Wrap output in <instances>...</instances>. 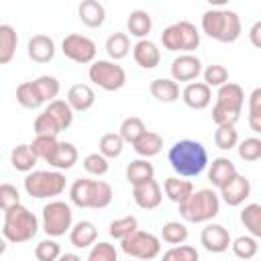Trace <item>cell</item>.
<instances>
[{
    "label": "cell",
    "instance_id": "obj_1",
    "mask_svg": "<svg viewBox=\"0 0 261 261\" xmlns=\"http://www.w3.org/2000/svg\"><path fill=\"white\" fill-rule=\"evenodd\" d=\"M171 169L181 177H198L208 167V151L200 141L181 139L175 141L167 153Z\"/></svg>",
    "mask_w": 261,
    "mask_h": 261
},
{
    "label": "cell",
    "instance_id": "obj_2",
    "mask_svg": "<svg viewBox=\"0 0 261 261\" xmlns=\"http://www.w3.org/2000/svg\"><path fill=\"white\" fill-rule=\"evenodd\" d=\"M200 27H202L204 35H208L210 39H214L218 43H234L243 31L241 16L234 10H226V8L206 10L202 14Z\"/></svg>",
    "mask_w": 261,
    "mask_h": 261
},
{
    "label": "cell",
    "instance_id": "obj_3",
    "mask_svg": "<svg viewBox=\"0 0 261 261\" xmlns=\"http://www.w3.org/2000/svg\"><path fill=\"white\" fill-rule=\"evenodd\" d=\"M37 232H39V220L27 206L14 204L12 208L4 210L2 234L8 243H14V245L29 243L37 237Z\"/></svg>",
    "mask_w": 261,
    "mask_h": 261
},
{
    "label": "cell",
    "instance_id": "obj_4",
    "mask_svg": "<svg viewBox=\"0 0 261 261\" xmlns=\"http://www.w3.org/2000/svg\"><path fill=\"white\" fill-rule=\"evenodd\" d=\"M112 186L102 179L80 177L69 186V202L77 208H106L112 202Z\"/></svg>",
    "mask_w": 261,
    "mask_h": 261
},
{
    "label": "cell",
    "instance_id": "obj_5",
    "mask_svg": "<svg viewBox=\"0 0 261 261\" xmlns=\"http://www.w3.org/2000/svg\"><path fill=\"white\" fill-rule=\"evenodd\" d=\"M177 206H179V216L186 222H194V224L208 222L220 212V196L210 188H202V190H194Z\"/></svg>",
    "mask_w": 261,
    "mask_h": 261
},
{
    "label": "cell",
    "instance_id": "obj_6",
    "mask_svg": "<svg viewBox=\"0 0 261 261\" xmlns=\"http://www.w3.org/2000/svg\"><path fill=\"white\" fill-rule=\"evenodd\" d=\"M24 192L37 200H51L65 192V175L59 169H31L24 175Z\"/></svg>",
    "mask_w": 261,
    "mask_h": 261
},
{
    "label": "cell",
    "instance_id": "obj_7",
    "mask_svg": "<svg viewBox=\"0 0 261 261\" xmlns=\"http://www.w3.org/2000/svg\"><path fill=\"white\" fill-rule=\"evenodd\" d=\"M161 45L167 51H179V53H192L200 47V31L190 20H179L163 29L161 33Z\"/></svg>",
    "mask_w": 261,
    "mask_h": 261
},
{
    "label": "cell",
    "instance_id": "obj_8",
    "mask_svg": "<svg viewBox=\"0 0 261 261\" xmlns=\"http://www.w3.org/2000/svg\"><path fill=\"white\" fill-rule=\"evenodd\" d=\"M73 224V212L71 206L63 200H51L41 210V228L47 232V237H63L69 232Z\"/></svg>",
    "mask_w": 261,
    "mask_h": 261
},
{
    "label": "cell",
    "instance_id": "obj_9",
    "mask_svg": "<svg viewBox=\"0 0 261 261\" xmlns=\"http://www.w3.org/2000/svg\"><path fill=\"white\" fill-rule=\"evenodd\" d=\"M88 77L94 86L106 90V92H116L126 84V71L122 65H118L112 59H94L88 69Z\"/></svg>",
    "mask_w": 261,
    "mask_h": 261
},
{
    "label": "cell",
    "instance_id": "obj_10",
    "mask_svg": "<svg viewBox=\"0 0 261 261\" xmlns=\"http://www.w3.org/2000/svg\"><path fill=\"white\" fill-rule=\"evenodd\" d=\"M120 249L128 257L151 261V259L159 257V253H161V241L153 232H147V230H139L137 228L128 237L120 239Z\"/></svg>",
    "mask_w": 261,
    "mask_h": 261
},
{
    "label": "cell",
    "instance_id": "obj_11",
    "mask_svg": "<svg viewBox=\"0 0 261 261\" xmlns=\"http://www.w3.org/2000/svg\"><path fill=\"white\" fill-rule=\"evenodd\" d=\"M61 51L69 61L80 63V65H88L96 59L98 49H96V43L90 37L80 35V33H69L61 41Z\"/></svg>",
    "mask_w": 261,
    "mask_h": 261
},
{
    "label": "cell",
    "instance_id": "obj_12",
    "mask_svg": "<svg viewBox=\"0 0 261 261\" xmlns=\"http://www.w3.org/2000/svg\"><path fill=\"white\" fill-rule=\"evenodd\" d=\"M133 200L143 210H155L163 200V190L155 177L133 186Z\"/></svg>",
    "mask_w": 261,
    "mask_h": 261
},
{
    "label": "cell",
    "instance_id": "obj_13",
    "mask_svg": "<svg viewBox=\"0 0 261 261\" xmlns=\"http://www.w3.org/2000/svg\"><path fill=\"white\" fill-rule=\"evenodd\" d=\"M230 232L228 228H224L222 224L210 222L202 228L200 232V245L208 251V253H224L230 247Z\"/></svg>",
    "mask_w": 261,
    "mask_h": 261
},
{
    "label": "cell",
    "instance_id": "obj_14",
    "mask_svg": "<svg viewBox=\"0 0 261 261\" xmlns=\"http://www.w3.org/2000/svg\"><path fill=\"white\" fill-rule=\"evenodd\" d=\"M220 190V198H222V202L224 204H228V206H241L249 196H251V181L245 177V175H241L239 171L222 186V188H218Z\"/></svg>",
    "mask_w": 261,
    "mask_h": 261
},
{
    "label": "cell",
    "instance_id": "obj_15",
    "mask_svg": "<svg viewBox=\"0 0 261 261\" xmlns=\"http://www.w3.org/2000/svg\"><path fill=\"white\" fill-rule=\"evenodd\" d=\"M202 73V61L194 53H181L171 61V80L194 82Z\"/></svg>",
    "mask_w": 261,
    "mask_h": 261
},
{
    "label": "cell",
    "instance_id": "obj_16",
    "mask_svg": "<svg viewBox=\"0 0 261 261\" xmlns=\"http://www.w3.org/2000/svg\"><path fill=\"white\" fill-rule=\"evenodd\" d=\"M181 100L192 110H204L212 102V88L204 82H190L181 92Z\"/></svg>",
    "mask_w": 261,
    "mask_h": 261
},
{
    "label": "cell",
    "instance_id": "obj_17",
    "mask_svg": "<svg viewBox=\"0 0 261 261\" xmlns=\"http://www.w3.org/2000/svg\"><path fill=\"white\" fill-rule=\"evenodd\" d=\"M133 59L143 69H155L161 61V51H159L157 43H153L149 39H139L133 45Z\"/></svg>",
    "mask_w": 261,
    "mask_h": 261
},
{
    "label": "cell",
    "instance_id": "obj_18",
    "mask_svg": "<svg viewBox=\"0 0 261 261\" xmlns=\"http://www.w3.org/2000/svg\"><path fill=\"white\" fill-rule=\"evenodd\" d=\"M27 53L35 63H49L55 57V41L49 35H33L27 43Z\"/></svg>",
    "mask_w": 261,
    "mask_h": 261
},
{
    "label": "cell",
    "instance_id": "obj_19",
    "mask_svg": "<svg viewBox=\"0 0 261 261\" xmlns=\"http://www.w3.org/2000/svg\"><path fill=\"white\" fill-rule=\"evenodd\" d=\"M77 16L88 29H100L106 20V8L100 0H82L77 6Z\"/></svg>",
    "mask_w": 261,
    "mask_h": 261
},
{
    "label": "cell",
    "instance_id": "obj_20",
    "mask_svg": "<svg viewBox=\"0 0 261 261\" xmlns=\"http://www.w3.org/2000/svg\"><path fill=\"white\" fill-rule=\"evenodd\" d=\"M96 239H98V228L92 220H80L69 228V243L75 249H88L96 243Z\"/></svg>",
    "mask_w": 261,
    "mask_h": 261
},
{
    "label": "cell",
    "instance_id": "obj_21",
    "mask_svg": "<svg viewBox=\"0 0 261 261\" xmlns=\"http://www.w3.org/2000/svg\"><path fill=\"white\" fill-rule=\"evenodd\" d=\"M216 104L241 112L243 106H245V90H243L239 84H234V82H224L222 86H218Z\"/></svg>",
    "mask_w": 261,
    "mask_h": 261
},
{
    "label": "cell",
    "instance_id": "obj_22",
    "mask_svg": "<svg viewBox=\"0 0 261 261\" xmlns=\"http://www.w3.org/2000/svg\"><path fill=\"white\" fill-rule=\"evenodd\" d=\"M94 102H96V94L88 84H75L67 90V104L71 106L73 112H86L94 106Z\"/></svg>",
    "mask_w": 261,
    "mask_h": 261
},
{
    "label": "cell",
    "instance_id": "obj_23",
    "mask_svg": "<svg viewBox=\"0 0 261 261\" xmlns=\"http://www.w3.org/2000/svg\"><path fill=\"white\" fill-rule=\"evenodd\" d=\"M47 163L53 169H59V171L71 169L77 163V149H75V145L73 143H67V141H59Z\"/></svg>",
    "mask_w": 261,
    "mask_h": 261
},
{
    "label": "cell",
    "instance_id": "obj_24",
    "mask_svg": "<svg viewBox=\"0 0 261 261\" xmlns=\"http://www.w3.org/2000/svg\"><path fill=\"white\" fill-rule=\"evenodd\" d=\"M234 173H237V165L228 157H216L208 167V181L212 184V188H222Z\"/></svg>",
    "mask_w": 261,
    "mask_h": 261
},
{
    "label": "cell",
    "instance_id": "obj_25",
    "mask_svg": "<svg viewBox=\"0 0 261 261\" xmlns=\"http://www.w3.org/2000/svg\"><path fill=\"white\" fill-rule=\"evenodd\" d=\"M149 92L155 100L159 102H165V104H171L179 98V86L175 80L171 77H157L149 84Z\"/></svg>",
    "mask_w": 261,
    "mask_h": 261
},
{
    "label": "cell",
    "instance_id": "obj_26",
    "mask_svg": "<svg viewBox=\"0 0 261 261\" xmlns=\"http://www.w3.org/2000/svg\"><path fill=\"white\" fill-rule=\"evenodd\" d=\"M163 192H165V196H167L171 202L179 204V202H184V200L194 192V184H192L188 177L171 175V177H165V181H163Z\"/></svg>",
    "mask_w": 261,
    "mask_h": 261
},
{
    "label": "cell",
    "instance_id": "obj_27",
    "mask_svg": "<svg viewBox=\"0 0 261 261\" xmlns=\"http://www.w3.org/2000/svg\"><path fill=\"white\" fill-rule=\"evenodd\" d=\"M133 149L139 157H155L159 155V151L163 149V137L159 133H153V130H145L135 143H133Z\"/></svg>",
    "mask_w": 261,
    "mask_h": 261
},
{
    "label": "cell",
    "instance_id": "obj_28",
    "mask_svg": "<svg viewBox=\"0 0 261 261\" xmlns=\"http://www.w3.org/2000/svg\"><path fill=\"white\" fill-rule=\"evenodd\" d=\"M39 157L33 153L31 145L27 143H20L16 145L12 151H10V165L16 169V171H22V173H29L31 169H35Z\"/></svg>",
    "mask_w": 261,
    "mask_h": 261
},
{
    "label": "cell",
    "instance_id": "obj_29",
    "mask_svg": "<svg viewBox=\"0 0 261 261\" xmlns=\"http://www.w3.org/2000/svg\"><path fill=\"white\" fill-rule=\"evenodd\" d=\"M18 45V35L12 24H0V65H6L14 59Z\"/></svg>",
    "mask_w": 261,
    "mask_h": 261
},
{
    "label": "cell",
    "instance_id": "obj_30",
    "mask_svg": "<svg viewBox=\"0 0 261 261\" xmlns=\"http://www.w3.org/2000/svg\"><path fill=\"white\" fill-rule=\"evenodd\" d=\"M153 29V20H151V14L147 10H133L126 18V31L137 37V39H147L149 33Z\"/></svg>",
    "mask_w": 261,
    "mask_h": 261
},
{
    "label": "cell",
    "instance_id": "obj_31",
    "mask_svg": "<svg viewBox=\"0 0 261 261\" xmlns=\"http://www.w3.org/2000/svg\"><path fill=\"white\" fill-rule=\"evenodd\" d=\"M124 175H126V181H128L130 186H135V184H141V181H147V179L155 177V167H153V163H149V159H145V157L133 159V161L126 165Z\"/></svg>",
    "mask_w": 261,
    "mask_h": 261
},
{
    "label": "cell",
    "instance_id": "obj_32",
    "mask_svg": "<svg viewBox=\"0 0 261 261\" xmlns=\"http://www.w3.org/2000/svg\"><path fill=\"white\" fill-rule=\"evenodd\" d=\"M16 102L22 108H27V110H37V108H41L45 104V100L41 98L35 82H22V84H18V88H16Z\"/></svg>",
    "mask_w": 261,
    "mask_h": 261
},
{
    "label": "cell",
    "instance_id": "obj_33",
    "mask_svg": "<svg viewBox=\"0 0 261 261\" xmlns=\"http://www.w3.org/2000/svg\"><path fill=\"white\" fill-rule=\"evenodd\" d=\"M108 57L112 61H118V59H124L130 51V41H128V35L126 33H112L108 39H106V45H104Z\"/></svg>",
    "mask_w": 261,
    "mask_h": 261
},
{
    "label": "cell",
    "instance_id": "obj_34",
    "mask_svg": "<svg viewBox=\"0 0 261 261\" xmlns=\"http://www.w3.org/2000/svg\"><path fill=\"white\" fill-rule=\"evenodd\" d=\"M53 118H55V122L59 124V128L61 130H67L69 126H71V122H73V110H71V106L67 104V100H51L49 104H47V108H45Z\"/></svg>",
    "mask_w": 261,
    "mask_h": 261
},
{
    "label": "cell",
    "instance_id": "obj_35",
    "mask_svg": "<svg viewBox=\"0 0 261 261\" xmlns=\"http://www.w3.org/2000/svg\"><path fill=\"white\" fill-rule=\"evenodd\" d=\"M241 222L253 237H261V204L251 202L241 210Z\"/></svg>",
    "mask_w": 261,
    "mask_h": 261
},
{
    "label": "cell",
    "instance_id": "obj_36",
    "mask_svg": "<svg viewBox=\"0 0 261 261\" xmlns=\"http://www.w3.org/2000/svg\"><path fill=\"white\" fill-rule=\"evenodd\" d=\"M188 237H190V230L179 220H169L161 226V239L167 245H181L188 241Z\"/></svg>",
    "mask_w": 261,
    "mask_h": 261
},
{
    "label": "cell",
    "instance_id": "obj_37",
    "mask_svg": "<svg viewBox=\"0 0 261 261\" xmlns=\"http://www.w3.org/2000/svg\"><path fill=\"white\" fill-rule=\"evenodd\" d=\"M122 149H124V141H122V137L118 133H106L98 141V153H102L106 159L120 157Z\"/></svg>",
    "mask_w": 261,
    "mask_h": 261
},
{
    "label": "cell",
    "instance_id": "obj_38",
    "mask_svg": "<svg viewBox=\"0 0 261 261\" xmlns=\"http://www.w3.org/2000/svg\"><path fill=\"white\" fill-rule=\"evenodd\" d=\"M230 247H232L234 257H239V259H253L257 255V251H259L257 237H253V234L237 237L234 241H230Z\"/></svg>",
    "mask_w": 261,
    "mask_h": 261
},
{
    "label": "cell",
    "instance_id": "obj_39",
    "mask_svg": "<svg viewBox=\"0 0 261 261\" xmlns=\"http://www.w3.org/2000/svg\"><path fill=\"white\" fill-rule=\"evenodd\" d=\"M137 228H139V220H137V216L126 214V216L116 218V220H112V222H110V226H108V234H110L112 239L120 241V239L128 237L130 232H135Z\"/></svg>",
    "mask_w": 261,
    "mask_h": 261
},
{
    "label": "cell",
    "instance_id": "obj_40",
    "mask_svg": "<svg viewBox=\"0 0 261 261\" xmlns=\"http://www.w3.org/2000/svg\"><path fill=\"white\" fill-rule=\"evenodd\" d=\"M239 143V133L234 128V124H220L214 130V145L222 151H230L234 149Z\"/></svg>",
    "mask_w": 261,
    "mask_h": 261
},
{
    "label": "cell",
    "instance_id": "obj_41",
    "mask_svg": "<svg viewBox=\"0 0 261 261\" xmlns=\"http://www.w3.org/2000/svg\"><path fill=\"white\" fill-rule=\"evenodd\" d=\"M57 143H59V141H57V135H37V137L33 139V143H29V145H31L33 153H35L39 159L49 161V157L53 155Z\"/></svg>",
    "mask_w": 261,
    "mask_h": 261
},
{
    "label": "cell",
    "instance_id": "obj_42",
    "mask_svg": "<svg viewBox=\"0 0 261 261\" xmlns=\"http://www.w3.org/2000/svg\"><path fill=\"white\" fill-rule=\"evenodd\" d=\"M145 130H147V128H145V122H143L139 116H128V118H124V120L120 122L118 135L122 137L124 143H130V145H133Z\"/></svg>",
    "mask_w": 261,
    "mask_h": 261
},
{
    "label": "cell",
    "instance_id": "obj_43",
    "mask_svg": "<svg viewBox=\"0 0 261 261\" xmlns=\"http://www.w3.org/2000/svg\"><path fill=\"white\" fill-rule=\"evenodd\" d=\"M237 151H239V157L243 161L255 163L261 159V139L259 137H247L245 141L237 143Z\"/></svg>",
    "mask_w": 261,
    "mask_h": 261
},
{
    "label": "cell",
    "instance_id": "obj_44",
    "mask_svg": "<svg viewBox=\"0 0 261 261\" xmlns=\"http://www.w3.org/2000/svg\"><path fill=\"white\" fill-rule=\"evenodd\" d=\"M33 82H35V86H37V90H39V94H41V98L45 102H51V100H55L59 96L61 86H59V80L55 75H39Z\"/></svg>",
    "mask_w": 261,
    "mask_h": 261
},
{
    "label": "cell",
    "instance_id": "obj_45",
    "mask_svg": "<svg viewBox=\"0 0 261 261\" xmlns=\"http://www.w3.org/2000/svg\"><path fill=\"white\" fill-rule=\"evenodd\" d=\"M249 126L255 135L261 133V88H255L249 96Z\"/></svg>",
    "mask_w": 261,
    "mask_h": 261
},
{
    "label": "cell",
    "instance_id": "obj_46",
    "mask_svg": "<svg viewBox=\"0 0 261 261\" xmlns=\"http://www.w3.org/2000/svg\"><path fill=\"white\" fill-rule=\"evenodd\" d=\"M59 255H61V247L57 245V241L53 237L39 241L35 247V257L39 261H55V259H59Z\"/></svg>",
    "mask_w": 261,
    "mask_h": 261
},
{
    "label": "cell",
    "instance_id": "obj_47",
    "mask_svg": "<svg viewBox=\"0 0 261 261\" xmlns=\"http://www.w3.org/2000/svg\"><path fill=\"white\" fill-rule=\"evenodd\" d=\"M200 253L196 251V247L192 245H171V249H167L163 253V259L167 261H198Z\"/></svg>",
    "mask_w": 261,
    "mask_h": 261
},
{
    "label": "cell",
    "instance_id": "obj_48",
    "mask_svg": "<svg viewBox=\"0 0 261 261\" xmlns=\"http://www.w3.org/2000/svg\"><path fill=\"white\" fill-rule=\"evenodd\" d=\"M202 75H204V84L210 88H218L224 82H228V69L220 63H210L206 69H202Z\"/></svg>",
    "mask_w": 261,
    "mask_h": 261
},
{
    "label": "cell",
    "instance_id": "obj_49",
    "mask_svg": "<svg viewBox=\"0 0 261 261\" xmlns=\"http://www.w3.org/2000/svg\"><path fill=\"white\" fill-rule=\"evenodd\" d=\"M82 165H84V169H86L90 175H96V177L104 175V173L108 171V167H110L108 159H106L102 153H90V155H86L84 161H82Z\"/></svg>",
    "mask_w": 261,
    "mask_h": 261
},
{
    "label": "cell",
    "instance_id": "obj_50",
    "mask_svg": "<svg viewBox=\"0 0 261 261\" xmlns=\"http://www.w3.org/2000/svg\"><path fill=\"white\" fill-rule=\"evenodd\" d=\"M116 259H118V251L114 249V245L106 241L94 243L88 253V261H116Z\"/></svg>",
    "mask_w": 261,
    "mask_h": 261
},
{
    "label": "cell",
    "instance_id": "obj_51",
    "mask_svg": "<svg viewBox=\"0 0 261 261\" xmlns=\"http://www.w3.org/2000/svg\"><path fill=\"white\" fill-rule=\"evenodd\" d=\"M35 135H59L61 133V128H59V124L55 122V118L47 112V110H43L37 118H35Z\"/></svg>",
    "mask_w": 261,
    "mask_h": 261
},
{
    "label": "cell",
    "instance_id": "obj_52",
    "mask_svg": "<svg viewBox=\"0 0 261 261\" xmlns=\"http://www.w3.org/2000/svg\"><path fill=\"white\" fill-rule=\"evenodd\" d=\"M239 118H241V112H237L232 108H226V106H220V104L214 102V106H212V120H214L216 126H220V124H237Z\"/></svg>",
    "mask_w": 261,
    "mask_h": 261
},
{
    "label": "cell",
    "instance_id": "obj_53",
    "mask_svg": "<svg viewBox=\"0 0 261 261\" xmlns=\"http://www.w3.org/2000/svg\"><path fill=\"white\" fill-rule=\"evenodd\" d=\"M14 204H20V194L16 190V186L12 184H0V210H8Z\"/></svg>",
    "mask_w": 261,
    "mask_h": 261
},
{
    "label": "cell",
    "instance_id": "obj_54",
    "mask_svg": "<svg viewBox=\"0 0 261 261\" xmlns=\"http://www.w3.org/2000/svg\"><path fill=\"white\" fill-rule=\"evenodd\" d=\"M259 35H261V22H255V24L251 27V31H249V39H251L253 47H261V39H259Z\"/></svg>",
    "mask_w": 261,
    "mask_h": 261
},
{
    "label": "cell",
    "instance_id": "obj_55",
    "mask_svg": "<svg viewBox=\"0 0 261 261\" xmlns=\"http://www.w3.org/2000/svg\"><path fill=\"white\" fill-rule=\"evenodd\" d=\"M59 259L61 261H80V255H75V253H61Z\"/></svg>",
    "mask_w": 261,
    "mask_h": 261
},
{
    "label": "cell",
    "instance_id": "obj_56",
    "mask_svg": "<svg viewBox=\"0 0 261 261\" xmlns=\"http://www.w3.org/2000/svg\"><path fill=\"white\" fill-rule=\"evenodd\" d=\"M212 8H222V6H226L228 4V0H206Z\"/></svg>",
    "mask_w": 261,
    "mask_h": 261
},
{
    "label": "cell",
    "instance_id": "obj_57",
    "mask_svg": "<svg viewBox=\"0 0 261 261\" xmlns=\"http://www.w3.org/2000/svg\"><path fill=\"white\" fill-rule=\"evenodd\" d=\"M6 247H8V241L4 239V234H0V255L6 253Z\"/></svg>",
    "mask_w": 261,
    "mask_h": 261
}]
</instances>
